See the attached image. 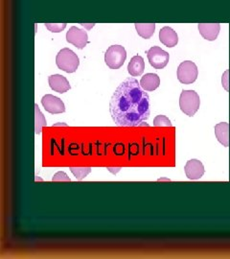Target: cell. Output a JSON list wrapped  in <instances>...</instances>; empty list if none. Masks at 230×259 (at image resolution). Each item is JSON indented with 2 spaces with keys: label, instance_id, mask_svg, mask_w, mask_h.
<instances>
[{
  "label": "cell",
  "instance_id": "cell-1",
  "mask_svg": "<svg viewBox=\"0 0 230 259\" xmlns=\"http://www.w3.org/2000/svg\"><path fill=\"white\" fill-rule=\"evenodd\" d=\"M110 112L120 127H137L150 117V97L137 80L129 77L111 96Z\"/></svg>",
  "mask_w": 230,
  "mask_h": 259
},
{
  "label": "cell",
  "instance_id": "cell-2",
  "mask_svg": "<svg viewBox=\"0 0 230 259\" xmlns=\"http://www.w3.org/2000/svg\"><path fill=\"white\" fill-rule=\"evenodd\" d=\"M56 64L61 70L67 73H73L79 67L80 60L71 49L64 48L58 53Z\"/></svg>",
  "mask_w": 230,
  "mask_h": 259
},
{
  "label": "cell",
  "instance_id": "cell-3",
  "mask_svg": "<svg viewBox=\"0 0 230 259\" xmlns=\"http://www.w3.org/2000/svg\"><path fill=\"white\" fill-rule=\"evenodd\" d=\"M201 99L195 91H182L179 97V107L186 115L192 117L199 111Z\"/></svg>",
  "mask_w": 230,
  "mask_h": 259
},
{
  "label": "cell",
  "instance_id": "cell-4",
  "mask_svg": "<svg viewBox=\"0 0 230 259\" xmlns=\"http://www.w3.org/2000/svg\"><path fill=\"white\" fill-rule=\"evenodd\" d=\"M126 59V49L121 46H111L105 54V62L111 69H118L123 66Z\"/></svg>",
  "mask_w": 230,
  "mask_h": 259
},
{
  "label": "cell",
  "instance_id": "cell-5",
  "mask_svg": "<svg viewBox=\"0 0 230 259\" xmlns=\"http://www.w3.org/2000/svg\"><path fill=\"white\" fill-rule=\"evenodd\" d=\"M177 79L178 81L184 84L193 83L198 78V67L194 62L185 61L182 62L177 67Z\"/></svg>",
  "mask_w": 230,
  "mask_h": 259
},
{
  "label": "cell",
  "instance_id": "cell-6",
  "mask_svg": "<svg viewBox=\"0 0 230 259\" xmlns=\"http://www.w3.org/2000/svg\"><path fill=\"white\" fill-rule=\"evenodd\" d=\"M147 56L150 65L156 69L164 68L170 60L169 53L158 47H151L147 52Z\"/></svg>",
  "mask_w": 230,
  "mask_h": 259
},
{
  "label": "cell",
  "instance_id": "cell-7",
  "mask_svg": "<svg viewBox=\"0 0 230 259\" xmlns=\"http://www.w3.org/2000/svg\"><path fill=\"white\" fill-rule=\"evenodd\" d=\"M66 40L78 49H83L88 44V37L85 30L72 26L66 33Z\"/></svg>",
  "mask_w": 230,
  "mask_h": 259
},
{
  "label": "cell",
  "instance_id": "cell-8",
  "mask_svg": "<svg viewBox=\"0 0 230 259\" xmlns=\"http://www.w3.org/2000/svg\"><path fill=\"white\" fill-rule=\"evenodd\" d=\"M41 104L43 108L45 109L46 111L52 113V114H59L63 113L65 111V106L64 102L56 97L54 95L51 94H46L42 99H41Z\"/></svg>",
  "mask_w": 230,
  "mask_h": 259
},
{
  "label": "cell",
  "instance_id": "cell-9",
  "mask_svg": "<svg viewBox=\"0 0 230 259\" xmlns=\"http://www.w3.org/2000/svg\"><path fill=\"white\" fill-rule=\"evenodd\" d=\"M184 171L189 180L196 181L203 176L204 166L202 161L198 159H190L189 161H187L186 165L184 167Z\"/></svg>",
  "mask_w": 230,
  "mask_h": 259
},
{
  "label": "cell",
  "instance_id": "cell-10",
  "mask_svg": "<svg viewBox=\"0 0 230 259\" xmlns=\"http://www.w3.org/2000/svg\"><path fill=\"white\" fill-rule=\"evenodd\" d=\"M198 29L203 38L213 41L216 40L220 34V23H199Z\"/></svg>",
  "mask_w": 230,
  "mask_h": 259
},
{
  "label": "cell",
  "instance_id": "cell-11",
  "mask_svg": "<svg viewBox=\"0 0 230 259\" xmlns=\"http://www.w3.org/2000/svg\"><path fill=\"white\" fill-rule=\"evenodd\" d=\"M48 82L50 88L56 92V93H66L71 89L70 83L67 81L65 76L60 74L51 75L48 78Z\"/></svg>",
  "mask_w": 230,
  "mask_h": 259
},
{
  "label": "cell",
  "instance_id": "cell-12",
  "mask_svg": "<svg viewBox=\"0 0 230 259\" xmlns=\"http://www.w3.org/2000/svg\"><path fill=\"white\" fill-rule=\"evenodd\" d=\"M159 40L165 47H174L178 42V37L174 29L165 26L159 31Z\"/></svg>",
  "mask_w": 230,
  "mask_h": 259
},
{
  "label": "cell",
  "instance_id": "cell-13",
  "mask_svg": "<svg viewBox=\"0 0 230 259\" xmlns=\"http://www.w3.org/2000/svg\"><path fill=\"white\" fill-rule=\"evenodd\" d=\"M215 135L218 141L224 147L229 146V124L221 122L215 126Z\"/></svg>",
  "mask_w": 230,
  "mask_h": 259
},
{
  "label": "cell",
  "instance_id": "cell-14",
  "mask_svg": "<svg viewBox=\"0 0 230 259\" xmlns=\"http://www.w3.org/2000/svg\"><path fill=\"white\" fill-rule=\"evenodd\" d=\"M160 84V79L156 73H147L141 78L140 85L147 92H154Z\"/></svg>",
  "mask_w": 230,
  "mask_h": 259
},
{
  "label": "cell",
  "instance_id": "cell-15",
  "mask_svg": "<svg viewBox=\"0 0 230 259\" xmlns=\"http://www.w3.org/2000/svg\"><path fill=\"white\" fill-rule=\"evenodd\" d=\"M144 69H145L144 59L141 56L136 55L132 57L128 65V71L129 74L132 77L140 76L144 72Z\"/></svg>",
  "mask_w": 230,
  "mask_h": 259
},
{
  "label": "cell",
  "instance_id": "cell-16",
  "mask_svg": "<svg viewBox=\"0 0 230 259\" xmlns=\"http://www.w3.org/2000/svg\"><path fill=\"white\" fill-rule=\"evenodd\" d=\"M138 35L143 38H150L156 30V23H135Z\"/></svg>",
  "mask_w": 230,
  "mask_h": 259
},
{
  "label": "cell",
  "instance_id": "cell-17",
  "mask_svg": "<svg viewBox=\"0 0 230 259\" xmlns=\"http://www.w3.org/2000/svg\"><path fill=\"white\" fill-rule=\"evenodd\" d=\"M47 125L44 115L38 109L37 104H35V133L38 135L41 133V130Z\"/></svg>",
  "mask_w": 230,
  "mask_h": 259
},
{
  "label": "cell",
  "instance_id": "cell-18",
  "mask_svg": "<svg viewBox=\"0 0 230 259\" xmlns=\"http://www.w3.org/2000/svg\"><path fill=\"white\" fill-rule=\"evenodd\" d=\"M70 170L78 181H82L91 172L90 167H88V168H70Z\"/></svg>",
  "mask_w": 230,
  "mask_h": 259
},
{
  "label": "cell",
  "instance_id": "cell-19",
  "mask_svg": "<svg viewBox=\"0 0 230 259\" xmlns=\"http://www.w3.org/2000/svg\"><path fill=\"white\" fill-rule=\"evenodd\" d=\"M154 126L155 127H172V123L169 118H167L165 115H157L154 119Z\"/></svg>",
  "mask_w": 230,
  "mask_h": 259
},
{
  "label": "cell",
  "instance_id": "cell-20",
  "mask_svg": "<svg viewBox=\"0 0 230 259\" xmlns=\"http://www.w3.org/2000/svg\"><path fill=\"white\" fill-rule=\"evenodd\" d=\"M45 26L52 33H60L65 30L66 23H45Z\"/></svg>",
  "mask_w": 230,
  "mask_h": 259
},
{
  "label": "cell",
  "instance_id": "cell-21",
  "mask_svg": "<svg viewBox=\"0 0 230 259\" xmlns=\"http://www.w3.org/2000/svg\"><path fill=\"white\" fill-rule=\"evenodd\" d=\"M53 182H70V178L67 177L65 172H58L52 178Z\"/></svg>",
  "mask_w": 230,
  "mask_h": 259
}]
</instances>
